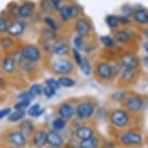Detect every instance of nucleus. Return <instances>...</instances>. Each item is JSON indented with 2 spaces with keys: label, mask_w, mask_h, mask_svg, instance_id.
Returning a JSON list of instances; mask_svg holds the SVG:
<instances>
[{
  "label": "nucleus",
  "mask_w": 148,
  "mask_h": 148,
  "mask_svg": "<svg viewBox=\"0 0 148 148\" xmlns=\"http://www.w3.org/2000/svg\"><path fill=\"white\" fill-rule=\"evenodd\" d=\"M49 70L52 74L59 77L68 76L75 71V64L67 56H57L51 60Z\"/></svg>",
  "instance_id": "nucleus-1"
},
{
  "label": "nucleus",
  "mask_w": 148,
  "mask_h": 148,
  "mask_svg": "<svg viewBox=\"0 0 148 148\" xmlns=\"http://www.w3.org/2000/svg\"><path fill=\"white\" fill-rule=\"evenodd\" d=\"M108 120L114 128L118 130L125 129L131 122L130 113L123 108L112 110L108 114Z\"/></svg>",
  "instance_id": "nucleus-2"
},
{
  "label": "nucleus",
  "mask_w": 148,
  "mask_h": 148,
  "mask_svg": "<svg viewBox=\"0 0 148 148\" xmlns=\"http://www.w3.org/2000/svg\"><path fill=\"white\" fill-rule=\"evenodd\" d=\"M142 136L136 131L125 130L118 135L119 143L124 147H138L142 144Z\"/></svg>",
  "instance_id": "nucleus-3"
},
{
  "label": "nucleus",
  "mask_w": 148,
  "mask_h": 148,
  "mask_svg": "<svg viewBox=\"0 0 148 148\" xmlns=\"http://www.w3.org/2000/svg\"><path fill=\"white\" fill-rule=\"evenodd\" d=\"M7 143L15 148H26L29 144V138L24 136L18 129L9 130L5 134Z\"/></svg>",
  "instance_id": "nucleus-4"
},
{
  "label": "nucleus",
  "mask_w": 148,
  "mask_h": 148,
  "mask_svg": "<svg viewBox=\"0 0 148 148\" xmlns=\"http://www.w3.org/2000/svg\"><path fill=\"white\" fill-rule=\"evenodd\" d=\"M96 113V105L90 100H84L76 105V118L80 121L91 119Z\"/></svg>",
  "instance_id": "nucleus-5"
},
{
  "label": "nucleus",
  "mask_w": 148,
  "mask_h": 148,
  "mask_svg": "<svg viewBox=\"0 0 148 148\" xmlns=\"http://www.w3.org/2000/svg\"><path fill=\"white\" fill-rule=\"evenodd\" d=\"M21 51L24 60L36 64L42 60V55H43L42 54V51L40 47L36 46V45L25 44L24 46H22Z\"/></svg>",
  "instance_id": "nucleus-6"
},
{
  "label": "nucleus",
  "mask_w": 148,
  "mask_h": 148,
  "mask_svg": "<svg viewBox=\"0 0 148 148\" xmlns=\"http://www.w3.org/2000/svg\"><path fill=\"white\" fill-rule=\"evenodd\" d=\"M55 113L56 116L65 119L66 121H70L76 117V105L71 101H63L56 107Z\"/></svg>",
  "instance_id": "nucleus-7"
},
{
  "label": "nucleus",
  "mask_w": 148,
  "mask_h": 148,
  "mask_svg": "<svg viewBox=\"0 0 148 148\" xmlns=\"http://www.w3.org/2000/svg\"><path fill=\"white\" fill-rule=\"evenodd\" d=\"M94 73L96 75V77H98V79L103 80V82L110 80L113 77L111 65L110 63L106 62V61H100V62L96 63Z\"/></svg>",
  "instance_id": "nucleus-8"
},
{
  "label": "nucleus",
  "mask_w": 148,
  "mask_h": 148,
  "mask_svg": "<svg viewBox=\"0 0 148 148\" xmlns=\"http://www.w3.org/2000/svg\"><path fill=\"white\" fill-rule=\"evenodd\" d=\"M124 107L129 113H136L143 108V100L138 95H129L125 97Z\"/></svg>",
  "instance_id": "nucleus-9"
},
{
  "label": "nucleus",
  "mask_w": 148,
  "mask_h": 148,
  "mask_svg": "<svg viewBox=\"0 0 148 148\" xmlns=\"http://www.w3.org/2000/svg\"><path fill=\"white\" fill-rule=\"evenodd\" d=\"M47 131L44 128H37L33 135L29 138V144H31L33 148L47 147Z\"/></svg>",
  "instance_id": "nucleus-10"
},
{
  "label": "nucleus",
  "mask_w": 148,
  "mask_h": 148,
  "mask_svg": "<svg viewBox=\"0 0 148 148\" xmlns=\"http://www.w3.org/2000/svg\"><path fill=\"white\" fill-rule=\"evenodd\" d=\"M75 31H76L77 35L82 38L88 37L92 31V24L90 21L84 16L77 18L76 22H75Z\"/></svg>",
  "instance_id": "nucleus-11"
},
{
  "label": "nucleus",
  "mask_w": 148,
  "mask_h": 148,
  "mask_svg": "<svg viewBox=\"0 0 148 148\" xmlns=\"http://www.w3.org/2000/svg\"><path fill=\"white\" fill-rule=\"evenodd\" d=\"M26 29V22L22 21L21 18L14 19L9 23L7 29V34L12 38L21 37L25 32Z\"/></svg>",
  "instance_id": "nucleus-12"
},
{
  "label": "nucleus",
  "mask_w": 148,
  "mask_h": 148,
  "mask_svg": "<svg viewBox=\"0 0 148 148\" xmlns=\"http://www.w3.org/2000/svg\"><path fill=\"white\" fill-rule=\"evenodd\" d=\"M47 144L51 148H63L65 147V138L62 133L49 130L47 133Z\"/></svg>",
  "instance_id": "nucleus-13"
},
{
  "label": "nucleus",
  "mask_w": 148,
  "mask_h": 148,
  "mask_svg": "<svg viewBox=\"0 0 148 148\" xmlns=\"http://www.w3.org/2000/svg\"><path fill=\"white\" fill-rule=\"evenodd\" d=\"M118 63L121 66V68L136 70L139 64V59L135 54L130 53V52H126V53H124L120 56Z\"/></svg>",
  "instance_id": "nucleus-14"
},
{
  "label": "nucleus",
  "mask_w": 148,
  "mask_h": 148,
  "mask_svg": "<svg viewBox=\"0 0 148 148\" xmlns=\"http://www.w3.org/2000/svg\"><path fill=\"white\" fill-rule=\"evenodd\" d=\"M94 134V128L90 125L82 124L80 126L77 127L74 131V138L77 139V141H82L84 139L89 138Z\"/></svg>",
  "instance_id": "nucleus-15"
},
{
  "label": "nucleus",
  "mask_w": 148,
  "mask_h": 148,
  "mask_svg": "<svg viewBox=\"0 0 148 148\" xmlns=\"http://www.w3.org/2000/svg\"><path fill=\"white\" fill-rule=\"evenodd\" d=\"M71 47L63 40H55L52 43L51 53L56 56H67L71 52Z\"/></svg>",
  "instance_id": "nucleus-16"
},
{
  "label": "nucleus",
  "mask_w": 148,
  "mask_h": 148,
  "mask_svg": "<svg viewBox=\"0 0 148 148\" xmlns=\"http://www.w3.org/2000/svg\"><path fill=\"white\" fill-rule=\"evenodd\" d=\"M36 129H37V128H36L34 121L29 118H24L23 120H21L18 125V130L21 131V132L23 134L24 136H26L27 138H30V136L33 135V133L35 132Z\"/></svg>",
  "instance_id": "nucleus-17"
},
{
  "label": "nucleus",
  "mask_w": 148,
  "mask_h": 148,
  "mask_svg": "<svg viewBox=\"0 0 148 148\" xmlns=\"http://www.w3.org/2000/svg\"><path fill=\"white\" fill-rule=\"evenodd\" d=\"M36 9V4L32 1H25L18 6L19 18H29L34 15Z\"/></svg>",
  "instance_id": "nucleus-18"
},
{
  "label": "nucleus",
  "mask_w": 148,
  "mask_h": 148,
  "mask_svg": "<svg viewBox=\"0 0 148 148\" xmlns=\"http://www.w3.org/2000/svg\"><path fill=\"white\" fill-rule=\"evenodd\" d=\"M0 67H1L2 71L4 73H6L7 75H13L16 72V63L14 62L13 59L10 56H5L3 57V59L1 60L0 63Z\"/></svg>",
  "instance_id": "nucleus-19"
},
{
  "label": "nucleus",
  "mask_w": 148,
  "mask_h": 148,
  "mask_svg": "<svg viewBox=\"0 0 148 148\" xmlns=\"http://www.w3.org/2000/svg\"><path fill=\"white\" fill-rule=\"evenodd\" d=\"M101 144V139L96 135H93L84 140L79 141V146L82 148H100Z\"/></svg>",
  "instance_id": "nucleus-20"
},
{
  "label": "nucleus",
  "mask_w": 148,
  "mask_h": 148,
  "mask_svg": "<svg viewBox=\"0 0 148 148\" xmlns=\"http://www.w3.org/2000/svg\"><path fill=\"white\" fill-rule=\"evenodd\" d=\"M133 18L136 21V23L140 24V25L147 24V21H148L147 11L145 10V9H143V8H139V9H136V11H134Z\"/></svg>",
  "instance_id": "nucleus-21"
},
{
  "label": "nucleus",
  "mask_w": 148,
  "mask_h": 148,
  "mask_svg": "<svg viewBox=\"0 0 148 148\" xmlns=\"http://www.w3.org/2000/svg\"><path fill=\"white\" fill-rule=\"evenodd\" d=\"M67 127H68V121L59 116H56L51 121V130L55 131V132L62 133L67 130Z\"/></svg>",
  "instance_id": "nucleus-22"
},
{
  "label": "nucleus",
  "mask_w": 148,
  "mask_h": 148,
  "mask_svg": "<svg viewBox=\"0 0 148 148\" xmlns=\"http://www.w3.org/2000/svg\"><path fill=\"white\" fill-rule=\"evenodd\" d=\"M44 113H45V108H42L41 105L39 103L31 104L26 110V114L28 116L32 117V118H38V117L43 115Z\"/></svg>",
  "instance_id": "nucleus-23"
},
{
  "label": "nucleus",
  "mask_w": 148,
  "mask_h": 148,
  "mask_svg": "<svg viewBox=\"0 0 148 148\" xmlns=\"http://www.w3.org/2000/svg\"><path fill=\"white\" fill-rule=\"evenodd\" d=\"M132 39V36L126 30H117L113 34V40L119 44L129 43Z\"/></svg>",
  "instance_id": "nucleus-24"
},
{
  "label": "nucleus",
  "mask_w": 148,
  "mask_h": 148,
  "mask_svg": "<svg viewBox=\"0 0 148 148\" xmlns=\"http://www.w3.org/2000/svg\"><path fill=\"white\" fill-rule=\"evenodd\" d=\"M26 116V111L23 110H12V112L9 114L7 117V121L12 124H16V123H19L21 120H23Z\"/></svg>",
  "instance_id": "nucleus-25"
},
{
  "label": "nucleus",
  "mask_w": 148,
  "mask_h": 148,
  "mask_svg": "<svg viewBox=\"0 0 148 148\" xmlns=\"http://www.w3.org/2000/svg\"><path fill=\"white\" fill-rule=\"evenodd\" d=\"M136 71L134 69H127V68H122L121 73H120V79L122 82L130 83L132 82L136 77Z\"/></svg>",
  "instance_id": "nucleus-26"
},
{
  "label": "nucleus",
  "mask_w": 148,
  "mask_h": 148,
  "mask_svg": "<svg viewBox=\"0 0 148 148\" xmlns=\"http://www.w3.org/2000/svg\"><path fill=\"white\" fill-rule=\"evenodd\" d=\"M57 82L59 83L60 87H64V88H72V87H74V86H76L77 84L76 79H74L73 77L69 76L58 77Z\"/></svg>",
  "instance_id": "nucleus-27"
},
{
  "label": "nucleus",
  "mask_w": 148,
  "mask_h": 148,
  "mask_svg": "<svg viewBox=\"0 0 148 148\" xmlns=\"http://www.w3.org/2000/svg\"><path fill=\"white\" fill-rule=\"evenodd\" d=\"M44 22L46 24V27L53 30V31L57 32L59 29V23L51 15H46L44 16Z\"/></svg>",
  "instance_id": "nucleus-28"
},
{
  "label": "nucleus",
  "mask_w": 148,
  "mask_h": 148,
  "mask_svg": "<svg viewBox=\"0 0 148 148\" xmlns=\"http://www.w3.org/2000/svg\"><path fill=\"white\" fill-rule=\"evenodd\" d=\"M79 69L80 71L82 72V74L84 75L85 77H89L91 76L92 74V66H91V63L90 61L87 57H82V63L79 64Z\"/></svg>",
  "instance_id": "nucleus-29"
},
{
  "label": "nucleus",
  "mask_w": 148,
  "mask_h": 148,
  "mask_svg": "<svg viewBox=\"0 0 148 148\" xmlns=\"http://www.w3.org/2000/svg\"><path fill=\"white\" fill-rule=\"evenodd\" d=\"M18 68L21 69V71H23L24 73H26V74H30V73L35 72V70L37 69V64L29 62V61H26V60H23L18 65Z\"/></svg>",
  "instance_id": "nucleus-30"
},
{
  "label": "nucleus",
  "mask_w": 148,
  "mask_h": 148,
  "mask_svg": "<svg viewBox=\"0 0 148 148\" xmlns=\"http://www.w3.org/2000/svg\"><path fill=\"white\" fill-rule=\"evenodd\" d=\"M40 9L42 13L46 15H51L52 12L54 11L51 0H40Z\"/></svg>",
  "instance_id": "nucleus-31"
},
{
  "label": "nucleus",
  "mask_w": 148,
  "mask_h": 148,
  "mask_svg": "<svg viewBox=\"0 0 148 148\" xmlns=\"http://www.w3.org/2000/svg\"><path fill=\"white\" fill-rule=\"evenodd\" d=\"M57 12H58V15H59L61 21L68 22L70 19H71V15H70V11H69V5H63Z\"/></svg>",
  "instance_id": "nucleus-32"
},
{
  "label": "nucleus",
  "mask_w": 148,
  "mask_h": 148,
  "mask_svg": "<svg viewBox=\"0 0 148 148\" xmlns=\"http://www.w3.org/2000/svg\"><path fill=\"white\" fill-rule=\"evenodd\" d=\"M42 37L44 40L55 41L57 40V32L47 28V27H44V29L42 30Z\"/></svg>",
  "instance_id": "nucleus-33"
},
{
  "label": "nucleus",
  "mask_w": 148,
  "mask_h": 148,
  "mask_svg": "<svg viewBox=\"0 0 148 148\" xmlns=\"http://www.w3.org/2000/svg\"><path fill=\"white\" fill-rule=\"evenodd\" d=\"M106 23L108 24V26L110 27L111 30L116 29L120 24L119 19H118V16H115V15L107 16V18H106Z\"/></svg>",
  "instance_id": "nucleus-34"
},
{
  "label": "nucleus",
  "mask_w": 148,
  "mask_h": 148,
  "mask_svg": "<svg viewBox=\"0 0 148 148\" xmlns=\"http://www.w3.org/2000/svg\"><path fill=\"white\" fill-rule=\"evenodd\" d=\"M28 91L36 99L37 97L43 95V85L40 84V83H33V84L28 88Z\"/></svg>",
  "instance_id": "nucleus-35"
},
{
  "label": "nucleus",
  "mask_w": 148,
  "mask_h": 148,
  "mask_svg": "<svg viewBox=\"0 0 148 148\" xmlns=\"http://www.w3.org/2000/svg\"><path fill=\"white\" fill-rule=\"evenodd\" d=\"M14 46V39L10 36H3L0 38V47L2 49H9Z\"/></svg>",
  "instance_id": "nucleus-36"
},
{
  "label": "nucleus",
  "mask_w": 148,
  "mask_h": 148,
  "mask_svg": "<svg viewBox=\"0 0 148 148\" xmlns=\"http://www.w3.org/2000/svg\"><path fill=\"white\" fill-rule=\"evenodd\" d=\"M9 56L12 58L14 62L16 63V66H18L19 64H21L22 61L24 60V58L23 56H22V53H21V49H16V51H12V53H11Z\"/></svg>",
  "instance_id": "nucleus-37"
},
{
  "label": "nucleus",
  "mask_w": 148,
  "mask_h": 148,
  "mask_svg": "<svg viewBox=\"0 0 148 148\" xmlns=\"http://www.w3.org/2000/svg\"><path fill=\"white\" fill-rule=\"evenodd\" d=\"M100 42L103 46H105L106 47H112L115 45V41L113 40V38H111L108 35H103L100 37Z\"/></svg>",
  "instance_id": "nucleus-38"
},
{
  "label": "nucleus",
  "mask_w": 148,
  "mask_h": 148,
  "mask_svg": "<svg viewBox=\"0 0 148 148\" xmlns=\"http://www.w3.org/2000/svg\"><path fill=\"white\" fill-rule=\"evenodd\" d=\"M73 44H74L75 49H77V51H82V49H84V47H85L84 38L77 35L76 37H74V39H73Z\"/></svg>",
  "instance_id": "nucleus-39"
},
{
  "label": "nucleus",
  "mask_w": 148,
  "mask_h": 148,
  "mask_svg": "<svg viewBox=\"0 0 148 148\" xmlns=\"http://www.w3.org/2000/svg\"><path fill=\"white\" fill-rule=\"evenodd\" d=\"M30 105H31V102L21 100V101H18L15 105H14V110H23V111H26L27 108H29Z\"/></svg>",
  "instance_id": "nucleus-40"
},
{
  "label": "nucleus",
  "mask_w": 148,
  "mask_h": 148,
  "mask_svg": "<svg viewBox=\"0 0 148 148\" xmlns=\"http://www.w3.org/2000/svg\"><path fill=\"white\" fill-rule=\"evenodd\" d=\"M69 11L71 15V19L77 18L80 14V7L77 4H71L69 5Z\"/></svg>",
  "instance_id": "nucleus-41"
},
{
  "label": "nucleus",
  "mask_w": 148,
  "mask_h": 148,
  "mask_svg": "<svg viewBox=\"0 0 148 148\" xmlns=\"http://www.w3.org/2000/svg\"><path fill=\"white\" fill-rule=\"evenodd\" d=\"M44 84L49 86V87H51L52 89H54V90H56V91L59 90L61 88L59 83L57 82V79H53V77H47V79H45Z\"/></svg>",
  "instance_id": "nucleus-42"
},
{
  "label": "nucleus",
  "mask_w": 148,
  "mask_h": 148,
  "mask_svg": "<svg viewBox=\"0 0 148 148\" xmlns=\"http://www.w3.org/2000/svg\"><path fill=\"white\" fill-rule=\"evenodd\" d=\"M16 99L18 101H21V100H23V101H29V102H32L33 100L35 99L34 97L30 94V92L28 90H25V91H22L19 94L16 95Z\"/></svg>",
  "instance_id": "nucleus-43"
},
{
  "label": "nucleus",
  "mask_w": 148,
  "mask_h": 148,
  "mask_svg": "<svg viewBox=\"0 0 148 148\" xmlns=\"http://www.w3.org/2000/svg\"><path fill=\"white\" fill-rule=\"evenodd\" d=\"M71 53H72V56H73V59H74V62L75 64H77V66H79V64L82 63V55L80 53L79 51H77V49L73 47L71 49Z\"/></svg>",
  "instance_id": "nucleus-44"
},
{
  "label": "nucleus",
  "mask_w": 148,
  "mask_h": 148,
  "mask_svg": "<svg viewBox=\"0 0 148 148\" xmlns=\"http://www.w3.org/2000/svg\"><path fill=\"white\" fill-rule=\"evenodd\" d=\"M55 94H56V90H54V89H52L46 84L43 85V95L47 99H51L55 96Z\"/></svg>",
  "instance_id": "nucleus-45"
},
{
  "label": "nucleus",
  "mask_w": 148,
  "mask_h": 148,
  "mask_svg": "<svg viewBox=\"0 0 148 148\" xmlns=\"http://www.w3.org/2000/svg\"><path fill=\"white\" fill-rule=\"evenodd\" d=\"M52 43H53V41H47L43 39V41H42V47H43V51L46 52V53L51 54Z\"/></svg>",
  "instance_id": "nucleus-46"
},
{
  "label": "nucleus",
  "mask_w": 148,
  "mask_h": 148,
  "mask_svg": "<svg viewBox=\"0 0 148 148\" xmlns=\"http://www.w3.org/2000/svg\"><path fill=\"white\" fill-rule=\"evenodd\" d=\"M8 25H9V22H8L7 18L2 16H0V34L7 33Z\"/></svg>",
  "instance_id": "nucleus-47"
},
{
  "label": "nucleus",
  "mask_w": 148,
  "mask_h": 148,
  "mask_svg": "<svg viewBox=\"0 0 148 148\" xmlns=\"http://www.w3.org/2000/svg\"><path fill=\"white\" fill-rule=\"evenodd\" d=\"M121 12L123 14V16H126L128 18H130V16H133L134 9L132 6H130V5L124 4V5H122V7H121Z\"/></svg>",
  "instance_id": "nucleus-48"
},
{
  "label": "nucleus",
  "mask_w": 148,
  "mask_h": 148,
  "mask_svg": "<svg viewBox=\"0 0 148 148\" xmlns=\"http://www.w3.org/2000/svg\"><path fill=\"white\" fill-rule=\"evenodd\" d=\"M19 5H10L9 6V14L13 16L15 19L19 18V11H18Z\"/></svg>",
  "instance_id": "nucleus-49"
},
{
  "label": "nucleus",
  "mask_w": 148,
  "mask_h": 148,
  "mask_svg": "<svg viewBox=\"0 0 148 148\" xmlns=\"http://www.w3.org/2000/svg\"><path fill=\"white\" fill-rule=\"evenodd\" d=\"M11 112H12V108H10V107L1 108V110H0V120L4 119L5 117H8Z\"/></svg>",
  "instance_id": "nucleus-50"
},
{
  "label": "nucleus",
  "mask_w": 148,
  "mask_h": 148,
  "mask_svg": "<svg viewBox=\"0 0 148 148\" xmlns=\"http://www.w3.org/2000/svg\"><path fill=\"white\" fill-rule=\"evenodd\" d=\"M54 11H58L63 6V0H51Z\"/></svg>",
  "instance_id": "nucleus-51"
},
{
  "label": "nucleus",
  "mask_w": 148,
  "mask_h": 148,
  "mask_svg": "<svg viewBox=\"0 0 148 148\" xmlns=\"http://www.w3.org/2000/svg\"><path fill=\"white\" fill-rule=\"evenodd\" d=\"M118 19H119V23L121 24H129L131 21H130V18H128L126 16H118Z\"/></svg>",
  "instance_id": "nucleus-52"
},
{
  "label": "nucleus",
  "mask_w": 148,
  "mask_h": 148,
  "mask_svg": "<svg viewBox=\"0 0 148 148\" xmlns=\"http://www.w3.org/2000/svg\"><path fill=\"white\" fill-rule=\"evenodd\" d=\"M101 148H114V145L113 143L111 142H107V143H104V144H101Z\"/></svg>",
  "instance_id": "nucleus-53"
},
{
  "label": "nucleus",
  "mask_w": 148,
  "mask_h": 148,
  "mask_svg": "<svg viewBox=\"0 0 148 148\" xmlns=\"http://www.w3.org/2000/svg\"><path fill=\"white\" fill-rule=\"evenodd\" d=\"M4 85H5V79H3V77H0V89L3 87Z\"/></svg>",
  "instance_id": "nucleus-54"
},
{
  "label": "nucleus",
  "mask_w": 148,
  "mask_h": 148,
  "mask_svg": "<svg viewBox=\"0 0 148 148\" xmlns=\"http://www.w3.org/2000/svg\"><path fill=\"white\" fill-rule=\"evenodd\" d=\"M143 63H144L145 67H147V68H148V55H147V56H145V57H144V59H143Z\"/></svg>",
  "instance_id": "nucleus-55"
},
{
  "label": "nucleus",
  "mask_w": 148,
  "mask_h": 148,
  "mask_svg": "<svg viewBox=\"0 0 148 148\" xmlns=\"http://www.w3.org/2000/svg\"><path fill=\"white\" fill-rule=\"evenodd\" d=\"M143 49H145V51L148 53V42H145V43L143 44Z\"/></svg>",
  "instance_id": "nucleus-56"
},
{
  "label": "nucleus",
  "mask_w": 148,
  "mask_h": 148,
  "mask_svg": "<svg viewBox=\"0 0 148 148\" xmlns=\"http://www.w3.org/2000/svg\"><path fill=\"white\" fill-rule=\"evenodd\" d=\"M4 100H5V97H4L1 93H0V105H1L2 103L4 102Z\"/></svg>",
  "instance_id": "nucleus-57"
},
{
  "label": "nucleus",
  "mask_w": 148,
  "mask_h": 148,
  "mask_svg": "<svg viewBox=\"0 0 148 148\" xmlns=\"http://www.w3.org/2000/svg\"><path fill=\"white\" fill-rule=\"evenodd\" d=\"M7 148H15V147H12V146H10V145H9V146H8Z\"/></svg>",
  "instance_id": "nucleus-58"
},
{
  "label": "nucleus",
  "mask_w": 148,
  "mask_h": 148,
  "mask_svg": "<svg viewBox=\"0 0 148 148\" xmlns=\"http://www.w3.org/2000/svg\"><path fill=\"white\" fill-rule=\"evenodd\" d=\"M77 148H82V147H79V146H77Z\"/></svg>",
  "instance_id": "nucleus-59"
},
{
  "label": "nucleus",
  "mask_w": 148,
  "mask_h": 148,
  "mask_svg": "<svg viewBox=\"0 0 148 148\" xmlns=\"http://www.w3.org/2000/svg\"><path fill=\"white\" fill-rule=\"evenodd\" d=\"M147 15H148V12H147ZM147 24H148V21H147Z\"/></svg>",
  "instance_id": "nucleus-60"
}]
</instances>
